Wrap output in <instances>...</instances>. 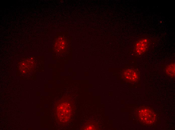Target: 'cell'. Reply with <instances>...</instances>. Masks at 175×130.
Returning a JSON list of instances; mask_svg holds the SVG:
<instances>
[{
  "label": "cell",
  "mask_w": 175,
  "mask_h": 130,
  "mask_svg": "<svg viewBox=\"0 0 175 130\" xmlns=\"http://www.w3.org/2000/svg\"><path fill=\"white\" fill-rule=\"evenodd\" d=\"M57 113L61 122H66L69 119L71 114V109L69 104L63 102L58 107Z\"/></svg>",
  "instance_id": "6da1fadb"
},
{
  "label": "cell",
  "mask_w": 175,
  "mask_h": 130,
  "mask_svg": "<svg viewBox=\"0 0 175 130\" xmlns=\"http://www.w3.org/2000/svg\"><path fill=\"white\" fill-rule=\"evenodd\" d=\"M33 61L28 60L22 62L20 66V69L23 71H28L31 69L33 66Z\"/></svg>",
  "instance_id": "5b68a950"
},
{
  "label": "cell",
  "mask_w": 175,
  "mask_h": 130,
  "mask_svg": "<svg viewBox=\"0 0 175 130\" xmlns=\"http://www.w3.org/2000/svg\"><path fill=\"white\" fill-rule=\"evenodd\" d=\"M139 116L140 120L147 124H151L155 121L156 114L152 110L148 108L140 110L139 112Z\"/></svg>",
  "instance_id": "7a4b0ae2"
},
{
  "label": "cell",
  "mask_w": 175,
  "mask_h": 130,
  "mask_svg": "<svg viewBox=\"0 0 175 130\" xmlns=\"http://www.w3.org/2000/svg\"><path fill=\"white\" fill-rule=\"evenodd\" d=\"M123 75L125 79L130 82H135L139 78L137 73L135 70L132 69L125 70L124 72Z\"/></svg>",
  "instance_id": "277c9868"
},
{
  "label": "cell",
  "mask_w": 175,
  "mask_h": 130,
  "mask_svg": "<svg viewBox=\"0 0 175 130\" xmlns=\"http://www.w3.org/2000/svg\"><path fill=\"white\" fill-rule=\"evenodd\" d=\"M175 64L174 63L168 65L166 67L165 72L167 74L171 77L175 76Z\"/></svg>",
  "instance_id": "8992f818"
},
{
  "label": "cell",
  "mask_w": 175,
  "mask_h": 130,
  "mask_svg": "<svg viewBox=\"0 0 175 130\" xmlns=\"http://www.w3.org/2000/svg\"><path fill=\"white\" fill-rule=\"evenodd\" d=\"M149 40L146 38L140 40L136 43L135 50L138 55H141L147 50L149 45Z\"/></svg>",
  "instance_id": "3957f363"
}]
</instances>
